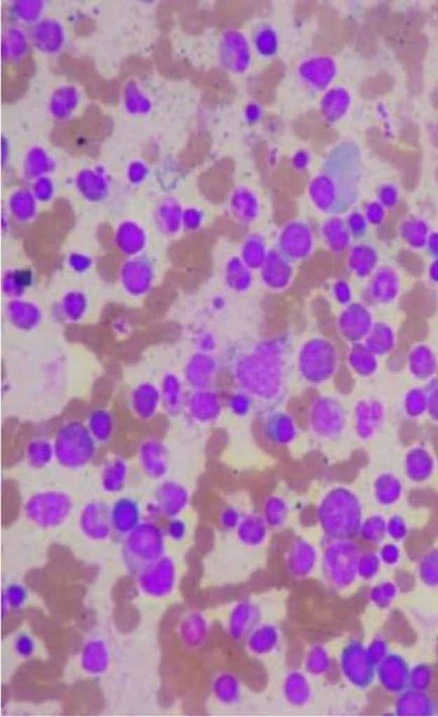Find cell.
I'll return each instance as SVG.
<instances>
[{
  "mask_svg": "<svg viewBox=\"0 0 438 717\" xmlns=\"http://www.w3.org/2000/svg\"><path fill=\"white\" fill-rule=\"evenodd\" d=\"M261 613L254 603L240 601L235 604L228 620V634L235 641L247 640L260 622Z\"/></svg>",
  "mask_w": 438,
  "mask_h": 717,
  "instance_id": "cell-5",
  "label": "cell"
},
{
  "mask_svg": "<svg viewBox=\"0 0 438 717\" xmlns=\"http://www.w3.org/2000/svg\"><path fill=\"white\" fill-rule=\"evenodd\" d=\"M339 320L343 331L350 336H361L368 333L373 324L370 310L362 303L348 304Z\"/></svg>",
  "mask_w": 438,
  "mask_h": 717,
  "instance_id": "cell-8",
  "label": "cell"
},
{
  "mask_svg": "<svg viewBox=\"0 0 438 717\" xmlns=\"http://www.w3.org/2000/svg\"><path fill=\"white\" fill-rule=\"evenodd\" d=\"M426 274L431 283L438 284V259H432L426 268Z\"/></svg>",
  "mask_w": 438,
  "mask_h": 717,
  "instance_id": "cell-34",
  "label": "cell"
},
{
  "mask_svg": "<svg viewBox=\"0 0 438 717\" xmlns=\"http://www.w3.org/2000/svg\"><path fill=\"white\" fill-rule=\"evenodd\" d=\"M381 560L379 556H374L373 554H366L364 556H360L357 563V577L364 580H371L377 576L380 572Z\"/></svg>",
  "mask_w": 438,
  "mask_h": 717,
  "instance_id": "cell-22",
  "label": "cell"
},
{
  "mask_svg": "<svg viewBox=\"0 0 438 717\" xmlns=\"http://www.w3.org/2000/svg\"><path fill=\"white\" fill-rule=\"evenodd\" d=\"M304 667L309 675L322 676L327 674L331 667V660H330L329 653L322 646H313L305 656Z\"/></svg>",
  "mask_w": 438,
  "mask_h": 717,
  "instance_id": "cell-17",
  "label": "cell"
},
{
  "mask_svg": "<svg viewBox=\"0 0 438 717\" xmlns=\"http://www.w3.org/2000/svg\"><path fill=\"white\" fill-rule=\"evenodd\" d=\"M410 673L402 657L389 654L376 668V678L381 687L389 693H401L409 682Z\"/></svg>",
  "mask_w": 438,
  "mask_h": 717,
  "instance_id": "cell-3",
  "label": "cell"
},
{
  "mask_svg": "<svg viewBox=\"0 0 438 717\" xmlns=\"http://www.w3.org/2000/svg\"><path fill=\"white\" fill-rule=\"evenodd\" d=\"M402 139L408 145H416L419 141V130L416 125L410 123L406 125L402 130Z\"/></svg>",
  "mask_w": 438,
  "mask_h": 717,
  "instance_id": "cell-30",
  "label": "cell"
},
{
  "mask_svg": "<svg viewBox=\"0 0 438 717\" xmlns=\"http://www.w3.org/2000/svg\"><path fill=\"white\" fill-rule=\"evenodd\" d=\"M350 230L355 233V235H361L364 233L366 230V222L359 215H353L350 219Z\"/></svg>",
  "mask_w": 438,
  "mask_h": 717,
  "instance_id": "cell-32",
  "label": "cell"
},
{
  "mask_svg": "<svg viewBox=\"0 0 438 717\" xmlns=\"http://www.w3.org/2000/svg\"><path fill=\"white\" fill-rule=\"evenodd\" d=\"M434 142L435 144H437V145L438 146V127L437 128V130H435Z\"/></svg>",
  "mask_w": 438,
  "mask_h": 717,
  "instance_id": "cell-37",
  "label": "cell"
},
{
  "mask_svg": "<svg viewBox=\"0 0 438 717\" xmlns=\"http://www.w3.org/2000/svg\"><path fill=\"white\" fill-rule=\"evenodd\" d=\"M431 103L435 109H438V90H435L431 94Z\"/></svg>",
  "mask_w": 438,
  "mask_h": 717,
  "instance_id": "cell-36",
  "label": "cell"
},
{
  "mask_svg": "<svg viewBox=\"0 0 438 717\" xmlns=\"http://www.w3.org/2000/svg\"><path fill=\"white\" fill-rule=\"evenodd\" d=\"M334 297L341 304H350L352 300V290L345 281H338L334 287Z\"/></svg>",
  "mask_w": 438,
  "mask_h": 717,
  "instance_id": "cell-28",
  "label": "cell"
},
{
  "mask_svg": "<svg viewBox=\"0 0 438 717\" xmlns=\"http://www.w3.org/2000/svg\"><path fill=\"white\" fill-rule=\"evenodd\" d=\"M359 558V554L350 547L329 549L322 560L323 578L334 589L350 587L357 577Z\"/></svg>",
  "mask_w": 438,
  "mask_h": 717,
  "instance_id": "cell-2",
  "label": "cell"
},
{
  "mask_svg": "<svg viewBox=\"0 0 438 717\" xmlns=\"http://www.w3.org/2000/svg\"><path fill=\"white\" fill-rule=\"evenodd\" d=\"M378 261L379 257L377 251L368 244L355 245L348 255V266L350 270L361 278H366L374 274L377 270Z\"/></svg>",
  "mask_w": 438,
  "mask_h": 717,
  "instance_id": "cell-10",
  "label": "cell"
},
{
  "mask_svg": "<svg viewBox=\"0 0 438 717\" xmlns=\"http://www.w3.org/2000/svg\"><path fill=\"white\" fill-rule=\"evenodd\" d=\"M207 624H206L205 620H203V616L193 615L187 616L185 618L184 622L182 624V634L184 638V643H187V646H198L203 643V640H205L206 634H207Z\"/></svg>",
  "mask_w": 438,
  "mask_h": 717,
  "instance_id": "cell-18",
  "label": "cell"
},
{
  "mask_svg": "<svg viewBox=\"0 0 438 717\" xmlns=\"http://www.w3.org/2000/svg\"><path fill=\"white\" fill-rule=\"evenodd\" d=\"M263 118V109L256 102H249L245 107V118L249 125H256Z\"/></svg>",
  "mask_w": 438,
  "mask_h": 717,
  "instance_id": "cell-29",
  "label": "cell"
},
{
  "mask_svg": "<svg viewBox=\"0 0 438 717\" xmlns=\"http://www.w3.org/2000/svg\"><path fill=\"white\" fill-rule=\"evenodd\" d=\"M339 669L346 681L357 688H368L376 679V666L360 641L346 643L339 656Z\"/></svg>",
  "mask_w": 438,
  "mask_h": 717,
  "instance_id": "cell-1",
  "label": "cell"
},
{
  "mask_svg": "<svg viewBox=\"0 0 438 717\" xmlns=\"http://www.w3.org/2000/svg\"><path fill=\"white\" fill-rule=\"evenodd\" d=\"M141 585L149 594L165 596L173 591L176 569L171 562H159L151 569H142Z\"/></svg>",
  "mask_w": 438,
  "mask_h": 717,
  "instance_id": "cell-6",
  "label": "cell"
},
{
  "mask_svg": "<svg viewBox=\"0 0 438 717\" xmlns=\"http://www.w3.org/2000/svg\"><path fill=\"white\" fill-rule=\"evenodd\" d=\"M252 43L254 51L263 58H273L278 54L280 47L278 33L269 25H261L254 31Z\"/></svg>",
  "mask_w": 438,
  "mask_h": 717,
  "instance_id": "cell-12",
  "label": "cell"
},
{
  "mask_svg": "<svg viewBox=\"0 0 438 717\" xmlns=\"http://www.w3.org/2000/svg\"><path fill=\"white\" fill-rule=\"evenodd\" d=\"M315 566L316 556L313 552H296L287 559L286 570L293 578L304 579L310 576Z\"/></svg>",
  "mask_w": 438,
  "mask_h": 717,
  "instance_id": "cell-15",
  "label": "cell"
},
{
  "mask_svg": "<svg viewBox=\"0 0 438 717\" xmlns=\"http://www.w3.org/2000/svg\"><path fill=\"white\" fill-rule=\"evenodd\" d=\"M425 249L431 258L438 259V233H430Z\"/></svg>",
  "mask_w": 438,
  "mask_h": 717,
  "instance_id": "cell-33",
  "label": "cell"
},
{
  "mask_svg": "<svg viewBox=\"0 0 438 717\" xmlns=\"http://www.w3.org/2000/svg\"><path fill=\"white\" fill-rule=\"evenodd\" d=\"M367 653H368V656L370 657L371 663L377 668L381 662L389 655L386 641L381 638L371 641L370 645L367 647Z\"/></svg>",
  "mask_w": 438,
  "mask_h": 717,
  "instance_id": "cell-24",
  "label": "cell"
},
{
  "mask_svg": "<svg viewBox=\"0 0 438 717\" xmlns=\"http://www.w3.org/2000/svg\"><path fill=\"white\" fill-rule=\"evenodd\" d=\"M400 275L390 266L378 268L371 275L369 294L380 304L393 303L400 296Z\"/></svg>",
  "mask_w": 438,
  "mask_h": 717,
  "instance_id": "cell-4",
  "label": "cell"
},
{
  "mask_svg": "<svg viewBox=\"0 0 438 717\" xmlns=\"http://www.w3.org/2000/svg\"><path fill=\"white\" fill-rule=\"evenodd\" d=\"M427 50V39L424 34L413 33L406 36L401 58L404 62L406 67H420V63L425 56Z\"/></svg>",
  "mask_w": 438,
  "mask_h": 717,
  "instance_id": "cell-14",
  "label": "cell"
},
{
  "mask_svg": "<svg viewBox=\"0 0 438 717\" xmlns=\"http://www.w3.org/2000/svg\"><path fill=\"white\" fill-rule=\"evenodd\" d=\"M212 691L219 702L226 705L233 704L240 697V681L231 673H222L213 681Z\"/></svg>",
  "mask_w": 438,
  "mask_h": 717,
  "instance_id": "cell-13",
  "label": "cell"
},
{
  "mask_svg": "<svg viewBox=\"0 0 438 717\" xmlns=\"http://www.w3.org/2000/svg\"><path fill=\"white\" fill-rule=\"evenodd\" d=\"M407 368L416 379L431 380L438 370V359L434 350L425 343L413 346L408 353Z\"/></svg>",
  "mask_w": 438,
  "mask_h": 717,
  "instance_id": "cell-7",
  "label": "cell"
},
{
  "mask_svg": "<svg viewBox=\"0 0 438 717\" xmlns=\"http://www.w3.org/2000/svg\"><path fill=\"white\" fill-rule=\"evenodd\" d=\"M309 161H310V156L304 150L297 151L292 157L293 166L299 170L306 169L308 167Z\"/></svg>",
  "mask_w": 438,
  "mask_h": 717,
  "instance_id": "cell-31",
  "label": "cell"
},
{
  "mask_svg": "<svg viewBox=\"0 0 438 717\" xmlns=\"http://www.w3.org/2000/svg\"><path fill=\"white\" fill-rule=\"evenodd\" d=\"M370 599L376 606L380 608H386L391 606L394 598L396 596L397 587L395 584L391 582H383L377 584L370 590Z\"/></svg>",
  "mask_w": 438,
  "mask_h": 717,
  "instance_id": "cell-21",
  "label": "cell"
},
{
  "mask_svg": "<svg viewBox=\"0 0 438 717\" xmlns=\"http://www.w3.org/2000/svg\"><path fill=\"white\" fill-rule=\"evenodd\" d=\"M371 346L373 350H380L383 354L392 352L396 346V334L390 325L386 324H378L374 325L371 329Z\"/></svg>",
  "mask_w": 438,
  "mask_h": 717,
  "instance_id": "cell-19",
  "label": "cell"
},
{
  "mask_svg": "<svg viewBox=\"0 0 438 717\" xmlns=\"http://www.w3.org/2000/svg\"><path fill=\"white\" fill-rule=\"evenodd\" d=\"M414 674V680H410L414 690L426 691V688L430 686L431 683V669L430 667L419 666L416 668L413 669V673Z\"/></svg>",
  "mask_w": 438,
  "mask_h": 717,
  "instance_id": "cell-25",
  "label": "cell"
},
{
  "mask_svg": "<svg viewBox=\"0 0 438 717\" xmlns=\"http://www.w3.org/2000/svg\"><path fill=\"white\" fill-rule=\"evenodd\" d=\"M379 558L386 565H396L400 560V549L394 544H388L381 549Z\"/></svg>",
  "mask_w": 438,
  "mask_h": 717,
  "instance_id": "cell-27",
  "label": "cell"
},
{
  "mask_svg": "<svg viewBox=\"0 0 438 717\" xmlns=\"http://www.w3.org/2000/svg\"><path fill=\"white\" fill-rule=\"evenodd\" d=\"M27 591L18 584H11L4 593V600L11 608H20L26 602Z\"/></svg>",
  "mask_w": 438,
  "mask_h": 717,
  "instance_id": "cell-23",
  "label": "cell"
},
{
  "mask_svg": "<svg viewBox=\"0 0 438 717\" xmlns=\"http://www.w3.org/2000/svg\"><path fill=\"white\" fill-rule=\"evenodd\" d=\"M325 237L330 248L336 253H343L350 245V235L339 222L327 224Z\"/></svg>",
  "mask_w": 438,
  "mask_h": 717,
  "instance_id": "cell-20",
  "label": "cell"
},
{
  "mask_svg": "<svg viewBox=\"0 0 438 717\" xmlns=\"http://www.w3.org/2000/svg\"><path fill=\"white\" fill-rule=\"evenodd\" d=\"M400 235L408 248L413 251L425 249L428 233L425 224L420 221H407L400 226Z\"/></svg>",
  "mask_w": 438,
  "mask_h": 717,
  "instance_id": "cell-16",
  "label": "cell"
},
{
  "mask_svg": "<svg viewBox=\"0 0 438 717\" xmlns=\"http://www.w3.org/2000/svg\"><path fill=\"white\" fill-rule=\"evenodd\" d=\"M283 694L292 706H304L311 697V686L303 673L293 671L284 680Z\"/></svg>",
  "mask_w": 438,
  "mask_h": 717,
  "instance_id": "cell-11",
  "label": "cell"
},
{
  "mask_svg": "<svg viewBox=\"0 0 438 717\" xmlns=\"http://www.w3.org/2000/svg\"><path fill=\"white\" fill-rule=\"evenodd\" d=\"M15 649L18 656L29 659L33 656L36 646L34 641L29 634H22L17 636L15 641Z\"/></svg>",
  "mask_w": 438,
  "mask_h": 717,
  "instance_id": "cell-26",
  "label": "cell"
},
{
  "mask_svg": "<svg viewBox=\"0 0 438 717\" xmlns=\"http://www.w3.org/2000/svg\"><path fill=\"white\" fill-rule=\"evenodd\" d=\"M247 650L256 656H265L278 647L280 632L275 625L259 624L249 634L247 640Z\"/></svg>",
  "mask_w": 438,
  "mask_h": 717,
  "instance_id": "cell-9",
  "label": "cell"
},
{
  "mask_svg": "<svg viewBox=\"0 0 438 717\" xmlns=\"http://www.w3.org/2000/svg\"><path fill=\"white\" fill-rule=\"evenodd\" d=\"M368 215L371 224H381L384 221V214L378 206H371L368 210Z\"/></svg>",
  "mask_w": 438,
  "mask_h": 717,
  "instance_id": "cell-35",
  "label": "cell"
}]
</instances>
